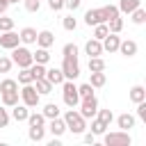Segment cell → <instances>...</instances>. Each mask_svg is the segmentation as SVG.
<instances>
[{
    "label": "cell",
    "instance_id": "cell-47",
    "mask_svg": "<svg viewBox=\"0 0 146 146\" xmlns=\"http://www.w3.org/2000/svg\"><path fill=\"white\" fill-rule=\"evenodd\" d=\"M7 7H9V2H5V0H0V14H5V11H7Z\"/></svg>",
    "mask_w": 146,
    "mask_h": 146
},
{
    "label": "cell",
    "instance_id": "cell-34",
    "mask_svg": "<svg viewBox=\"0 0 146 146\" xmlns=\"http://www.w3.org/2000/svg\"><path fill=\"white\" fill-rule=\"evenodd\" d=\"M94 71H105L103 57H89V73H94Z\"/></svg>",
    "mask_w": 146,
    "mask_h": 146
},
{
    "label": "cell",
    "instance_id": "cell-40",
    "mask_svg": "<svg viewBox=\"0 0 146 146\" xmlns=\"http://www.w3.org/2000/svg\"><path fill=\"white\" fill-rule=\"evenodd\" d=\"M62 25H64V30H68V32H73V30L78 27V21L73 18V14H68V16H64V21H62Z\"/></svg>",
    "mask_w": 146,
    "mask_h": 146
},
{
    "label": "cell",
    "instance_id": "cell-26",
    "mask_svg": "<svg viewBox=\"0 0 146 146\" xmlns=\"http://www.w3.org/2000/svg\"><path fill=\"white\" fill-rule=\"evenodd\" d=\"M107 30H110V32H114V34H119V32L123 30V18H121V14L107 21Z\"/></svg>",
    "mask_w": 146,
    "mask_h": 146
},
{
    "label": "cell",
    "instance_id": "cell-45",
    "mask_svg": "<svg viewBox=\"0 0 146 146\" xmlns=\"http://www.w3.org/2000/svg\"><path fill=\"white\" fill-rule=\"evenodd\" d=\"M80 5H82V0H64V7H66V9H71V11H75Z\"/></svg>",
    "mask_w": 146,
    "mask_h": 146
},
{
    "label": "cell",
    "instance_id": "cell-31",
    "mask_svg": "<svg viewBox=\"0 0 146 146\" xmlns=\"http://www.w3.org/2000/svg\"><path fill=\"white\" fill-rule=\"evenodd\" d=\"M18 84H30V82H34V75H32V71H30V66L27 68H21V73H18V80H16Z\"/></svg>",
    "mask_w": 146,
    "mask_h": 146
},
{
    "label": "cell",
    "instance_id": "cell-28",
    "mask_svg": "<svg viewBox=\"0 0 146 146\" xmlns=\"http://www.w3.org/2000/svg\"><path fill=\"white\" fill-rule=\"evenodd\" d=\"M41 114L46 116V121H48V119H55V116H59V107H57L55 103H48V105H43Z\"/></svg>",
    "mask_w": 146,
    "mask_h": 146
},
{
    "label": "cell",
    "instance_id": "cell-46",
    "mask_svg": "<svg viewBox=\"0 0 146 146\" xmlns=\"http://www.w3.org/2000/svg\"><path fill=\"white\" fill-rule=\"evenodd\" d=\"M82 135H84V141H87V144H94V141H96V135H94V132H82Z\"/></svg>",
    "mask_w": 146,
    "mask_h": 146
},
{
    "label": "cell",
    "instance_id": "cell-35",
    "mask_svg": "<svg viewBox=\"0 0 146 146\" xmlns=\"http://www.w3.org/2000/svg\"><path fill=\"white\" fill-rule=\"evenodd\" d=\"M105 130H107V125H105V123H103L100 119H96V116H94V119H91V132H94V135L98 137V135H103Z\"/></svg>",
    "mask_w": 146,
    "mask_h": 146
},
{
    "label": "cell",
    "instance_id": "cell-22",
    "mask_svg": "<svg viewBox=\"0 0 146 146\" xmlns=\"http://www.w3.org/2000/svg\"><path fill=\"white\" fill-rule=\"evenodd\" d=\"M130 100L137 105V103H141V100H146V89L141 87V84H135L132 89H130Z\"/></svg>",
    "mask_w": 146,
    "mask_h": 146
},
{
    "label": "cell",
    "instance_id": "cell-44",
    "mask_svg": "<svg viewBox=\"0 0 146 146\" xmlns=\"http://www.w3.org/2000/svg\"><path fill=\"white\" fill-rule=\"evenodd\" d=\"M48 7L52 11H62L64 9V0H48Z\"/></svg>",
    "mask_w": 146,
    "mask_h": 146
},
{
    "label": "cell",
    "instance_id": "cell-9",
    "mask_svg": "<svg viewBox=\"0 0 146 146\" xmlns=\"http://www.w3.org/2000/svg\"><path fill=\"white\" fill-rule=\"evenodd\" d=\"M16 46H21V36H18V32H14V30L0 32V48L11 50V48H16Z\"/></svg>",
    "mask_w": 146,
    "mask_h": 146
},
{
    "label": "cell",
    "instance_id": "cell-38",
    "mask_svg": "<svg viewBox=\"0 0 146 146\" xmlns=\"http://www.w3.org/2000/svg\"><path fill=\"white\" fill-rule=\"evenodd\" d=\"M7 30H14V18L0 14V32H7Z\"/></svg>",
    "mask_w": 146,
    "mask_h": 146
},
{
    "label": "cell",
    "instance_id": "cell-2",
    "mask_svg": "<svg viewBox=\"0 0 146 146\" xmlns=\"http://www.w3.org/2000/svg\"><path fill=\"white\" fill-rule=\"evenodd\" d=\"M114 16H119V7L116 5H105V7H98V9H87L84 11V23L91 27V25H98V23H107Z\"/></svg>",
    "mask_w": 146,
    "mask_h": 146
},
{
    "label": "cell",
    "instance_id": "cell-7",
    "mask_svg": "<svg viewBox=\"0 0 146 146\" xmlns=\"http://www.w3.org/2000/svg\"><path fill=\"white\" fill-rule=\"evenodd\" d=\"M18 96H21L23 105H27V107H36V105H39V100H41V96H39V91L34 89V84H32V82H30V84H23V89L18 91Z\"/></svg>",
    "mask_w": 146,
    "mask_h": 146
},
{
    "label": "cell",
    "instance_id": "cell-48",
    "mask_svg": "<svg viewBox=\"0 0 146 146\" xmlns=\"http://www.w3.org/2000/svg\"><path fill=\"white\" fill-rule=\"evenodd\" d=\"M11 2H21V0H9V5H11Z\"/></svg>",
    "mask_w": 146,
    "mask_h": 146
},
{
    "label": "cell",
    "instance_id": "cell-37",
    "mask_svg": "<svg viewBox=\"0 0 146 146\" xmlns=\"http://www.w3.org/2000/svg\"><path fill=\"white\" fill-rule=\"evenodd\" d=\"M78 96H80V100H82V98H87V96H94V87H91L89 82L80 84V87H78Z\"/></svg>",
    "mask_w": 146,
    "mask_h": 146
},
{
    "label": "cell",
    "instance_id": "cell-42",
    "mask_svg": "<svg viewBox=\"0 0 146 146\" xmlns=\"http://www.w3.org/2000/svg\"><path fill=\"white\" fill-rule=\"evenodd\" d=\"M23 5H25V9H27L30 14H34V11L41 9V0H23Z\"/></svg>",
    "mask_w": 146,
    "mask_h": 146
},
{
    "label": "cell",
    "instance_id": "cell-12",
    "mask_svg": "<svg viewBox=\"0 0 146 146\" xmlns=\"http://www.w3.org/2000/svg\"><path fill=\"white\" fill-rule=\"evenodd\" d=\"M137 50H139V46H137V41H132V39H125V41L119 43V52H121L123 57H135Z\"/></svg>",
    "mask_w": 146,
    "mask_h": 146
},
{
    "label": "cell",
    "instance_id": "cell-43",
    "mask_svg": "<svg viewBox=\"0 0 146 146\" xmlns=\"http://www.w3.org/2000/svg\"><path fill=\"white\" fill-rule=\"evenodd\" d=\"M137 119H141V121H146V100H141V103H137Z\"/></svg>",
    "mask_w": 146,
    "mask_h": 146
},
{
    "label": "cell",
    "instance_id": "cell-25",
    "mask_svg": "<svg viewBox=\"0 0 146 146\" xmlns=\"http://www.w3.org/2000/svg\"><path fill=\"white\" fill-rule=\"evenodd\" d=\"M32 59H34L36 64H48V62H50L48 48H36V52H32Z\"/></svg>",
    "mask_w": 146,
    "mask_h": 146
},
{
    "label": "cell",
    "instance_id": "cell-41",
    "mask_svg": "<svg viewBox=\"0 0 146 146\" xmlns=\"http://www.w3.org/2000/svg\"><path fill=\"white\" fill-rule=\"evenodd\" d=\"M9 121H11L9 110H7L5 105H0V128H7V125H9Z\"/></svg>",
    "mask_w": 146,
    "mask_h": 146
},
{
    "label": "cell",
    "instance_id": "cell-10",
    "mask_svg": "<svg viewBox=\"0 0 146 146\" xmlns=\"http://www.w3.org/2000/svg\"><path fill=\"white\" fill-rule=\"evenodd\" d=\"M48 121H50V123H48V130H50L52 137H62V135L66 132V123H64L62 116H55V119H48Z\"/></svg>",
    "mask_w": 146,
    "mask_h": 146
},
{
    "label": "cell",
    "instance_id": "cell-20",
    "mask_svg": "<svg viewBox=\"0 0 146 146\" xmlns=\"http://www.w3.org/2000/svg\"><path fill=\"white\" fill-rule=\"evenodd\" d=\"M141 7V0H119V14H130Z\"/></svg>",
    "mask_w": 146,
    "mask_h": 146
},
{
    "label": "cell",
    "instance_id": "cell-17",
    "mask_svg": "<svg viewBox=\"0 0 146 146\" xmlns=\"http://www.w3.org/2000/svg\"><path fill=\"white\" fill-rule=\"evenodd\" d=\"M135 116L132 114H128V112H123V114H119L116 116V125H119V130H130V128H135Z\"/></svg>",
    "mask_w": 146,
    "mask_h": 146
},
{
    "label": "cell",
    "instance_id": "cell-6",
    "mask_svg": "<svg viewBox=\"0 0 146 146\" xmlns=\"http://www.w3.org/2000/svg\"><path fill=\"white\" fill-rule=\"evenodd\" d=\"M11 62L18 66V68H27V66H32V50H27L25 46H16V48H11Z\"/></svg>",
    "mask_w": 146,
    "mask_h": 146
},
{
    "label": "cell",
    "instance_id": "cell-4",
    "mask_svg": "<svg viewBox=\"0 0 146 146\" xmlns=\"http://www.w3.org/2000/svg\"><path fill=\"white\" fill-rule=\"evenodd\" d=\"M103 141L105 146H130L132 137L128 135V130H116V132H103Z\"/></svg>",
    "mask_w": 146,
    "mask_h": 146
},
{
    "label": "cell",
    "instance_id": "cell-3",
    "mask_svg": "<svg viewBox=\"0 0 146 146\" xmlns=\"http://www.w3.org/2000/svg\"><path fill=\"white\" fill-rule=\"evenodd\" d=\"M62 119H64V123H66V130H71L73 135H82V132L87 130V119H84L75 107H68Z\"/></svg>",
    "mask_w": 146,
    "mask_h": 146
},
{
    "label": "cell",
    "instance_id": "cell-39",
    "mask_svg": "<svg viewBox=\"0 0 146 146\" xmlns=\"http://www.w3.org/2000/svg\"><path fill=\"white\" fill-rule=\"evenodd\" d=\"M11 66H14L11 57H7V55H0V73H9V71H11Z\"/></svg>",
    "mask_w": 146,
    "mask_h": 146
},
{
    "label": "cell",
    "instance_id": "cell-24",
    "mask_svg": "<svg viewBox=\"0 0 146 146\" xmlns=\"http://www.w3.org/2000/svg\"><path fill=\"white\" fill-rule=\"evenodd\" d=\"M27 137H30L32 141H43V137H46V128H43V125H30Z\"/></svg>",
    "mask_w": 146,
    "mask_h": 146
},
{
    "label": "cell",
    "instance_id": "cell-18",
    "mask_svg": "<svg viewBox=\"0 0 146 146\" xmlns=\"http://www.w3.org/2000/svg\"><path fill=\"white\" fill-rule=\"evenodd\" d=\"M48 82H52V84H62L64 82V73H62V68H46V75H43Z\"/></svg>",
    "mask_w": 146,
    "mask_h": 146
},
{
    "label": "cell",
    "instance_id": "cell-29",
    "mask_svg": "<svg viewBox=\"0 0 146 146\" xmlns=\"http://www.w3.org/2000/svg\"><path fill=\"white\" fill-rule=\"evenodd\" d=\"M27 125H46V116L41 114V112H32V114H27Z\"/></svg>",
    "mask_w": 146,
    "mask_h": 146
},
{
    "label": "cell",
    "instance_id": "cell-11",
    "mask_svg": "<svg viewBox=\"0 0 146 146\" xmlns=\"http://www.w3.org/2000/svg\"><path fill=\"white\" fill-rule=\"evenodd\" d=\"M100 43H103V52H116V50H119V43H121V39H119L114 32H110V34H107V36H105Z\"/></svg>",
    "mask_w": 146,
    "mask_h": 146
},
{
    "label": "cell",
    "instance_id": "cell-32",
    "mask_svg": "<svg viewBox=\"0 0 146 146\" xmlns=\"http://www.w3.org/2000/svg\"><path fill=\"white\" fill-rule=\"evenodd\" d=\"M5 91H18V82L11 80V78H5L0 82V94H5Z\"/></svg>",
    "mask_w": 146,
    "mask_h": 146
},
{
    "label": "cell",
    "instance_id": "cell-8",
    "mask_svg": "<svg viewBox=\"0 0 146 146\" xmlns=\"http://www.w3.org/2000/svg\"><path fill=\"white\" fill-rule=\"evenodd\" d=\"M78 112H80L84 119H94L96 112H98V98H96V96H87V98H82Z\"/></svg>",
    "mask_w": 146,
    "mask_h": 146
},
{
    "label": "cell",
    "instance_id": "cell-13",
    "mask_svg": "<svg viewBox=\"0 0 146 146\" xmlns=\"http://www.w3.org/2000/svg\"><path fill=\"white\" fill-rule=\"evenodd\" d=\"M52 43H55V34H52L50 30L36 32V46H39V48H50Z\"/></svg>",
    "mask_w": 146,
    "mask_h": 146
},
{
    "label": "cell",
    "instance_id": "cell-36",
    "mask_svg": "<svg viewBox=\"0 0 146 146\" xmlns=\"http://www.w3.org/2000/svg\"><path fill=\"white\" fill-rule=\"evenodd\" d=\"M30 71H32L34 80H36V78H43V75H46V64H36V62H32Z\"/></svg>",
    "mask_w": 146,
    "mask_h": 146
},
{
    "label": "cell",
    "instance_id": "cell-33",
    "mask_svg": "<svg viewBox=\"0 0 146 146\" xmlns=\"http://www.w3.org/2000/svg\"><path fill=\"white\" fill-rule=\"evenodd\" d=\"M96 119H100V121L110 128V123L114 121V114H112V110L107 107V110H98V112H96Z\"/></svg>",
    "mask_w": 146,
    "mask_h": 146
},
{
    "label": "cell",
    "instance_id": "cell-23",
    "mask_svg": "<svg viewBox=\"0 0 146 146\" xmlns=\"http://www.w3.org/2000/svg\"><path fill=\"white\" fill-rule=\"evenodd\" d=\"M18 91H5V94H0V100H2V105L5 107H14L16 103H18Z\"/></svg>",
    "mask_w": 146,
    "mask_h": 146
},
{
    "label": "cell",
    "instance_id": "cell-30",
    "mask_svg": "<svg viewBox=\"0 0 146 146\" xmlns=\"http://www.w3.org/2000/svg\"><path fill=\"white\" fill-rule=\"evenodd\" d=\"M107 34H110V30H107V23H98V25H94V39L103 41Z\"/></svg>",
    "mask_w": 146,
    "mask_h": 146
},
{
    "label": "cell",
    "instance_id": "cell-49",
    "mask_svg": "<svg viewBox=\"0 0 146 146\" xmlns=\"http://www.w3.org/2000/svg\"><path fill=\"white\" fill-rule=\"evenodd\" d=\"M5 2H9V0H5Z\"/></svg>",
    "mask_w": 146,
    "mask_h": 146
},
{
    "label": "cell",
    "instance_id": "cell-21",
    "mask_svg": "<svg viewBox=\"0 0 146 146\" xmlns=\"http://www.w3.org/2000/svg\"><path fill=\"white\" fill-rule=\"evenodd\" d=\"M18 36H21V43H36V30L34 27H23L18 32Z\"/></svg>",
    "mask_w": 146,
    "mask_h": 146
},
{
    "label": "cell",
    "instance_id": "cell-14",
    "mask_svg": "<svg viewBox=\"0 0 146 146\" xmlns=\"http://www.w3.org/2000/svg\"><path fill=\"white\" fill-rule=\"evenodd\" d=\"M9 110H11V114H9V116H11L14 121H18V123H21V121H25V119H27V114H30V107H27V105H23V103H16V105H14V107H9Z\"/></svg>",
    "mask_w": 146,
    "mask_h": 146
},
{
    "label": "cell",
    "instance_id": "cell-5",
    "mask_svg": "<svg viewBox=\"0 0 146 146\" xmlns=\"http://www.w3.org/2000/svg\"><path fill=\"white\" fill-rule=\"evenodd\" d=\"M62 98L66 107H78L80 105V96H78V87L73 84V80H64L62 82Z\"/></svg>",
    "mask_w": 146,
    "mask_h": 146
},
{
    "label": "cell",
    "instance_id": "cell-16",
    "mask_svg": "<svg viewBox=\"0 0 146 146\" xmlns=\"http://www.w3.org/2000/svg\"><path fill=\"white\" fill-rule=\"evenodd\" d=\"M32 84H34V89L39 91V96H48V94H52V89H55V84L48 82L46 78H36Z\"/></svg>",
    "mask_w": 146,
    "mask_h": 146
},
{
    "label": "cell",
    "instance_id": "cell-19",
    "mask_svg": "<svg viewBox=\"0 0 146 146\" xmlns=\"http://www.w3.org/2000/svg\"><path fill=\"white\" fill-rule=\"evenodd\" d=\"M105 82H107V75H105V71H94V73H91V78H89V84H91L94 89H100V87H105Z\"/></svg>",
    "mask_w": 146,
    "mask_h": 146
},
{
    "label": "cell",
    "instance_id": "cell-27",
    "mask_svg": "<svg viewBox=\"0 0 146 146\" xmlns=\"http://www.w3.org/2000/svg\"><path fill=\"white\" fill-rule=\"evenodd\" d=\"M130 16H132V23L135 25H144L146 23V9L144 7H137L135 11H130Z\"/></svg>",
    "mask_w": 146,
    "mask_h": 146
},
{
    "label": "cell",
    "instance_id": "cell-1",
    "mask_svg": "<svg viewBox=\"0 0 146 146\" xmlns=\"http://www.w3.org/2000/svg\"><path fill=\"white\" fill-rule=\"evenodd\" d=\"M62 55H64V62H62V73H64V80H75L80 75V62H78V46L75 43H66L62 48Z\"/></svg>",
    "mask_w": 146,
    "mask_h": 146
},
{
    "label": "cell",
    "instance_id": "cell-15",
    "mask_svg": "<svg viewBox=\"0 0 146 146\" xmlns=\"http://www.w3.org/2000/svg\"><path fill=\"white\" fill-rule=\"evenodd\" d=\"M84 52H87L89 57H100V55H103V43H100L98 39H89V41L84 43Z\"/></svg>",
    "mask_w": 146,
    "mask_h": 146
}]
</instances>
